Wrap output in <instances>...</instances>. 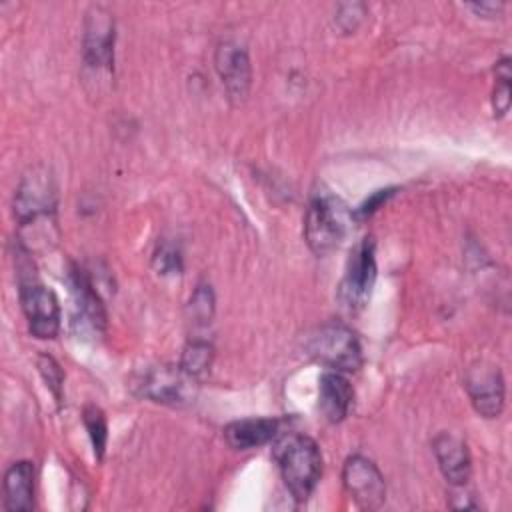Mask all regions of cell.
<instances>
[{
  "mask_svg": "<svg viewBox=\"0 0 512 512\" xmlns=\"http://www.w3.org/2000/svg\"><path fill=\"white\" fill-rule=\"evenodd\" d=\"M272 452L294 500H308L322 476V454L318 444L306 434H286L276 440Z\"/></svg>",
  "mask_w": 512,
  "mask_h": 512,
  "instance_id": "6da1fadb",
  "label": "cell"
},
{
  "mask_svg": "<svg viewBox=\"0 0 512 512\" xmlns=\"http://www.w3.org/2000/svg\"><path fill=\"white\" fill-rule=\"evenodd\" d=\"M350 212L334 194L314 192L304 216V240L316 256H326L340 246L346 236Z\"/></svg>",
  "mask_w": 512,
  "mask_h": 512,
  "instance_id": "7a4b0ae2",
  "label": "cell"
},
{
  "mask_svg": "<svg viewBox=\"0 0 512 512\" xmlns=\"http://www.w3.org/2000/svg\"><path fill=\"white\" fill-rule=\"evenodd\" d=\"M304 350L316 362L336 372H356L362 366V348L352 328L342 322H324L304 336Z\"/></svg>",
  "mask_w": 512,
  "mask_h": 512,
  "instance_id": "3957f363",
  "label": "cell"
},
{
  "mask_svg": "<svg viewBox=\"0 0 512 512\" xmlns=\"http://www.w3.org/2000/svg\"><path fill=\"white\" fill-rule=\"evenodd\" d=\"M56 210V186L48 170L34 168L26 174L14 196V214L22 226L50 232ZM40 236V234H38Z\"/></svg>",
  "mask_w": 512,
  "mask_h": 512,
  "instance_id": "277c9868",
  "label": "cell"
},
{
  "mask_svg": "<svg viewBox=\"0 0 512 512\" xmlns=\"http://www.w3.org/2000/svg\"><path fill=\"white\" fill-rule=\"evenodd\" d=\"M370 236L356 242L346 258L344 274L338 284V302L346 312H360L372 294L376 282V254Z\"/></svg>",
  "mask_w": 512,
  "mask_h": 512,
  "instance_id": "5b68a950",
  "label": "cell"
},
{
  "mask_svg": "<svg viewBox=\"0 0 512 512\" xmlns=\"http://www.w3.org/2000/svg\"><path fill=\"white\" fill-rule=\"evenodd\" d=\"M18 294L30 332L36 338H54L60 330V306L56 294L34 276L20 278Z\"/></svg>",
  "mask_w": 512,
  "mask_h": 512,
  "instance_id": "8992f818",
  "label": "cell"
},
{
  "mask_svg": "<svg viewBox=\"0 0 512 512\" xmlns=\"http://www.w3.org/2000/svg\"><path fill=\"white\" fill-rule=\"evenodd\" d=\"M84 64L96 74H110L114 68V18L102 6H92L86 12L84 42H82Z\"/></svg>",
  "mask_w": 512,
  "mask_h": 512,
  "instance_id": "52a82bcc",
  "label": "cell"
},
{
  "mask_svg": "<svg viewBox=\"0 0 512 512\" xmlns=\"http://www.w3.org/2000/svg\"><path fill=\"white\" fill-rule=\"evenodd\" d=\"M68 286H70V296H72V328L76 334L84 336L86 332L98 334L106 326V312L104 304L88 278V274L72 264L68 270Z\"/></svg>",
  "mask_w": 512,
  "mask_h": 512,
  "instance_id": "ba28073f",
  "label": "cell"
},
{
  "mask_svg": "<svg viewBox=\"0 0 512 512\" xmlns=\"http://www.w3.org/2000/svg\"><path fill=\"white\" fill-rule=\"evenodd\" d=\"M342 484L348 496L362 510H376L386 500V484L382 472L370 458L362 454L346 458L342 468Z\"/></svg>",
  "mask_w": 512,
  "mask_h": 512,
  "instance_id": "9c48e42d",
  "label": "cell"
},
{
  "mask_svg": "<svg viewBox=\"0 0 512 512\" xmlns=\"http://www.w3.org/2000/svg\"><path fill=\"white\" fill-rule=\"evenodd\" d=\"M138 394L160 404L182 406L194 398V378L180 366H154L140 374Z\"/></svg>",
  "mask_w": 512,
  "mask_h": 512,
  "instance_id": "30bf717a",
  "label": "cell"
},
{
  "mask_svg": "<svg viewBox=\"0 0 512 512\" xmlns=\"http://www.w3.org/2000/svg\"><path fill=\"white\" fill-rule=\"evenodd\" d=\"M214 66L230 100H244L252 82V68L246 50L234 42H222L216 48Z\"/></svg>",
  "mask_w": 512,
  "mask_h": 512,
  "instance_id": "8fae6325",
  "label": "cell"
},
{
  "mask_svg": "<svg viewBox=\"0 0 512 512\" xmlns=\"http://www.w3.org/2000/svg\"><path fill=\"white\" fill-rule=\"evenodd\" d=\"M466 390L476 412L484 418L500 416L504 408V378L498 368L478 364L466 376Z\"/></svg>",
  "mask_w": 512,
  "mask_h": 512,
  "instance_id": "7c38bea8",
  "label": "cell"
},
{
  "mask_svg": "<svg viewBox=\"0 0 512 512\" xmlns=\"http://www.w3.org/2000/svg\"><path fill=\"white\" fill-rule=\"evenodd\" d=\"M432 450L444 478L454 488L464 486L472 472V462H470V452L466 442L452 432H440L432 440Z\"/></svg>",
  "mask_w": 512,
  "mask_h": 512,
  "instance_id": "4fadbf2b",
  "label": "cell"
},
{
  "mask_svg": "<svg viewBox=\"0 0 512 512\" xmlns=\"http://www.w3.org/2000/svg\"><path fill=\"white\" fill-rule=\"evenodd\" d=\"M352 400H354L352 384L348 382V378L342 372L328 370L320 376V380H318V410L328 422H332V424L342 422L352 408Z\"/></svg>",
  "mask_w": 512,
  "mask_h": 512,
  "instance_id": "5bb4252c",
  "label": "cell"
},
{
  "mask_svg": "<svg viewBox=\"0 0 512 512\" xmlns=\"http://www.w3.org/2000/svg\"><path fill=\"white\" fill-rule=\"evenodd\" d=\"M4 508L8 512H30L34 508V464L14 462L4 474Z\"/></svg>",
  "mask_w": 512,
  "mask_h": 512,
  "instance_id": "9a60e30c",
  "label": "cell"
},
{
  "mask_svg": "<svg viewBox=\"0 0 512 512\" xmlns=\"http://www.w3.org/2000/svg\"><path fill=\"white\" fill-rule=\"evenodd\" d=\"M280 422L276 418H244L224 428V438L234 450H252L276 438Z\"/></svg>",
  "mask_w": 512,
  "mask_h": 512,
  "instance_id": "2e32d148",
  "label": "cell"
},
{
  "mask_svg": "<svg viewBox=\"0 0 512 512\" xmlns=\"http://www.w3.org/2000/svg\"><path fill=\"white\" fill-rule=\"evenodd\" d=\"M212 358H214V348L212 344H208L206 340H190L184 350H182V358H180V368L196 378L200 374H204L210 364H212Z\"/></svg>",
  "mask_w": 512,
  "mask_h": 512,
  "instance_id": "e0dca14e",
  "label": "cell"
},
{
  "mask_svg": "<svg viewBox=\"0 0 512 512\" xmlns=\"http://www.w3.org/2000/svg\"><path fill=\"white\" fill-rule=\"evenodd\" d=\"M82 420H84V426H86V430H88V436H90L94 454H96V458L100 460L102 454H104V448H106V438H108V426H106L104 412H102L98 406L90 404V406L84 408Z\"/></svg>",
  "mask_w": 512,
  "mask_h": 512,
  "instance_id": "ac0fdd59",
  "label": "cell"
},
{
  "mask_svg": "<svg viewBox=\"0 0 512 512\" xmlns=\"http://www.w3.org/2000/svg\"><path fill=\"white\" fill-rule=\"evenodd\" d=\"M510 58H502L496 64V88L492 96V106L496 116H504L510 108Z\"/></svg>",
  "mask_w": 512,
  "mask_h": 512,
  "instance_id": "d6986e66",
  "label": "cell"
},
{
  "mask_svg": "<svg viewBox=\"0 0 512 512\" xmlns=\"http://www.w3.org/2000/svg\"><path fill=\"white\" fill-rule=\"evenodd\" d=\"M188 310L194 322L206 324L212 318L214 312V294L212 288L208 284H198L190 302H188Z\"/></svg>",
  "mask_w": 512,
  "mask_h": 512,
  "instance_id": "ffe728a7",
  "label": "cell"
},
{
  "mask_svg": "<svg viewBox=\"0 0 512 512\" xmlns=\"http://www.w3.org/2000/svg\"><path fill=\"white\" fill-rule=\"evenodd\" d=\"M152 266L158 274L166 276V274H180L182 270V256L180 250L170 244V242H162L152 256Z\"/></svg>",
  "mask_w": 512,
  "mask_h": 512,
  "instance_id": "44dd1931",
  "label": "cell"
},
{
  "mask_svg": "<svg viewBox=\"0 0 512 512\" xmlns=\"http://www.w3.org/2000/svg\"><path fill=\"white\" fill-rule=\"evenodd\" d=\"M38 370L46 382V386L50 388V392L54 394L56 402H62V388H64V372L60 368V364L48 356V354H40L38 356Z\"/></svg>",
  "mask_w": 512,
  "mask_h": 512,
  "instance_id": "7402d4cb",
  "label": "cell"
},
{
  "mask_svg": "<svg viewBox=\"0 0 512 512\" xmlns=\"http://www.w3.org/2000/svg\"><path fill=\"white\" fill-rule=\"evenodd\" d=\"M366 14V6L360 2H352V4H340L338 6V14H336V22L344 32H354L360 24V20Z\"/></svg>",
  "mask_w": 512,
  "mask_h": 512,
  "instance_id": "603a6c76",
  "label": "cell"
},
{
  "mask_svg": "<svg viewBox=\"0 0 512 512\" xmlns=\"http://www.w3.org/2000/svg\"><path fill=\"white\" fill-rule=\"evenodd\" d=\"M392 194V190H378V192H374L360 208H358V214L360 216H368V214H372L382 202H386V198Z\"/></svg>",
  "mask_w": 512,
  "mask_h": 512,
  "instance_id": "cb8c5ba5",
  "label": "cell"
},
{
  "mask_svg": "<svg viewBox=\"0 0 512 512\" xmlns=\"http://www.w3.org/2000/svg\"><path fill=\"white\" fill-rule=\"evenodd\" d=\"M470 8L476 10V12L482 14V16H484V14H486V16H496V14L504 8V4H502V2H498V4H496V2H480V4H472Z\"/></svg>",
  "mask_w": 512,
  "mask_h": 512,
  "instance_id": "d4e9b609",
  "label": "cell"
}]
</instances>
